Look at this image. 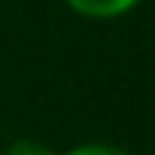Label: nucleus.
Instances as JSON below:
<instances>
[{
  "instance_id": "obj_1",
  "label": "nucleus",
  "mask_w": 155,
  "mask_h": 155,
  "mask_svg": "<svg viewBox=\"0 0 155 155\" xmlns=\"http://www.w3.org/2000/svg\"><path fill=\"white\" fill-rule=\"evenodd\" d=\"M64 4L88 21H113V18L130 14L141 0H64Z\"/></svg>"
},
{
  "instance_id": "obj_2",
  "label": "nucleus",
  "mask_w": 155,
  "mask_h": 155,
  "mask_svg": "<svg viewBox=\"0 0 155 155\" xmlns=\"http://www.w3.org/2000/svg\"><path fill=\"white\" fill-rule=\"evenodd\" d=\"M4 155H57L46 141H35V137H18V141H11L7 152Z\"/></svg>"
},
{
  "instance_id": "obj_3",
  "label": "nucleus",
  "mask_w": 155,
  "mask_h": 155,
  "mask_svg": "<svg viewBox=\"0 0 155 155\" xmlns=\"http://www.w3.org/2000/svg\"><path fill=\"white\" fill-rule=\"evenodd\" d=\"M64 155H130V152L120 145H106V141H88V145H74Z\"/></svg>"
}]
</instances>
